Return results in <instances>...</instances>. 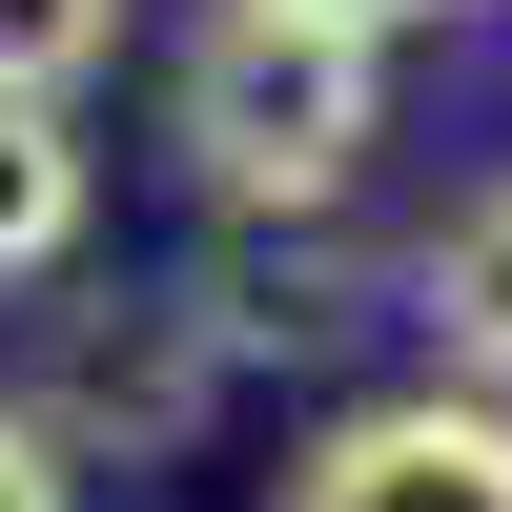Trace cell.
I'll use <instances>...</instances> for the list:
<instances>
[{
  "instance_id": "1",
  "label": "cell",
  "mask_w": 512,
  "mask_h": 512,
  "mask_svg": "<svg viewBox=\"0 0 512 512\" xmlns=\"http://www.w3.org/2000/svg\"><path fill=\"white\" fill-rule=\"evenodd\" d=\"M164 103H185V164L246 205V226H328V205L369 185V144H390V41L308 21V0H226Z\"/></svg>"
},
{
  "instance_id": "2",
  "label": "cell",
  "mask_w": 512,
  "mask_h": 512,
  "mask_svg": "<svg viewBox=\"0 0 512 512\" xmlns=\"http://www.w3.org/2000/svg\"><path fill=\"white\" fill-rule=\"evenodd\" d=\"M287 512H512V390H390L287 472Z\"/></svg>"
},
{
  "instance_id": "3",
  "label": "cell",
  "mask_w": 512,
  "mask_h": 512,
  "mask_svg": "<svg viewBox=\"0 0 512 512\" xmlns=\"http://www.w3.org/2000/svg\"><path fill=\"white\" fill-rule=\"evenodd\" d=\"M205 390H226V328H205L185 287H144V308H82V328H62L41 431H62V451H185Z\"/></svg>"
},
{
  "instance_id": "4",
  "label": "cell",
  "mask_w": 512,
  "mask_h": 512,
  "mask_svg": "<svg viewBox=\"0 0 512 512\" xmlns=\"http://www.w3.org/2000/svg\"><path fill=\"white\" fill-rule=\"evenodd\" d=\"M410 328H431L472 390H512V185H472L431 246H410Z\"/></svg>"
},
{
  "instance_id": "5",
  "label": "cell",
  "mask_w": 512,
  "mask_h": 512,
  "mask_svg": "<svg viewBox=\"0 0 512 512\" xmlns=\"http://www.w3.org/2000/svg\"><path fill=\"white\" fill-rule=\"evenodd\" d=\"M82 205H103V164H82L62 103H0V287H41L82 246Z\"/></svg>"
},
{
  "instance_id": "6",
  "label": "cell",
  "mask_w": 512,
  "mask_h": 512,
  "mask_svg": "<svg viewBox=\"0 0 512 512\" xmlns=\"http://www.w3.org/2000/svg\"><path fill=\"white\" fill-rule=\"evenodd\" d=\"M123 62V0H0V103H82Z\"/></svg>"
},
{
  "instance_id": "7",
  "label": "cell",
  "mask_w": 512,
  "mask_h": 512,
  "mask_svg": "<svg viewBox=\"0 0 512 512\" xmlns=\"http://www.w3.org/2000/svg\"><path fill=\"white\" fill-rule=\"evenodd\" d=\"M0 512H82V451L41 431V410H0Z\"/></svg>"
},
{
  "instance_id": "8",
  "label": "cell",
  "mask_w": 512,
  "mask_h": 512,
  "mask_svg": "<svg viewBox=\"0 0 512 512\" xmlns=\"http://www.w3.org/2000/svg\"><path fill=\"white\" fill-rule=\"evenodd\" d=\"M308 21H369V41H410V21H451V0H308Z\"/></svg>"
}]
</instances>
